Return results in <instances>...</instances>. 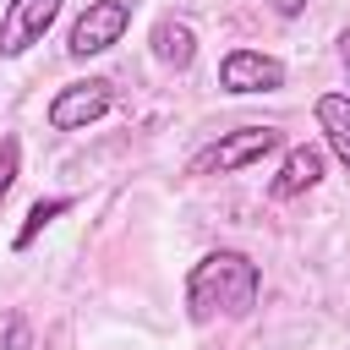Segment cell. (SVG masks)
Here are the masks:
<instances>
[{
    "mask_svg": "<svg viewBox=\"0 0 350 350\" xmlns=\"http://www.w3.org/2000/svg\"><path fill=\"white\" fill-rule=\"evenodd\" d=\"M284 60L279 55H262V49H230L219 60V88L246 98V93H279L284 88Z\"/></svg>",
    "mask_w": 350,
    "mask_h": 350,
    "instance_id": "6",
    "label": "cell"
},
{
    "mask_svg": "<svg viewBox=\"0 0 350 350\" xmlns=\"http://www.w3.org/2000/svg\"><path fill=\"white\" fill-rule=\"evenodd\" d=\"M131 27V0H88V11L71 22L66 33V55L71 60H93V55H109Z\"/></svg>",
    "mask_w": 350,
    "mask_h": 350,
    "instance_id": "4",
    "label": "cell"
},
{
    "mask_svg": "<svg viewBox=\"0 0 350 350\" xmlns=\"http://www.w3.org/2000/svg\"><path fill=\"white\" fill-rule=\"evenodd\" d=\"M334 44H339V66H345V77H350V27H345Z\"/></svg>",
    "mask_w": 350,
    "mask_h": 350,
    "instance_id": "14",
    "label": "cell"
},
{
    "mask_svg": "<svg viewBox=\"0 0 350 350\" xmlns=\"http://www.w3.org/2000/svg\"><path fill=\"white\" fill-rule=\"evenodd\" d=\"M148 44H153V60L170 66V71H186V66L197 60V33H191V22H180V16H159L153 33H148Z\"/></svg>",
    "mask_w": 350,
    "mask_h": 350,
    "instance_id": "8",
    "label": "cell"
},
{
    "mask_svg": "<svg viewBox=\"0 0 350 350\" xmlns=\"http://www.w3.org/2000/svg\"><path fill=\"white\" fill-rule=\"evenodd\" d=\"M109 109H115V82L109 77H77V82L55 88L44 115H49V131H88Z\"/></svg>",
    "mask_w": 350,
    "mask_h": 350,
    "instance_id": "3",
    "label": "cell"
},
{
    "mask_svg": "<svg viewBox=\"0 0 350 350\" xmlns=\"http://www.w3.org/2000/svg\"><path fill=\"white\" fill-rule=\"evenodd\" d=\"M60 213H71V197H38V202L27 208V224L16 230V241H11V246H16V252H27V246H33V241L60 219Z\"/></svg>",
    "mask_w": 350,
    "mask_h": 350,
    "instance_id": "10",
    "label": "cell"
},
{
    "mask_svg": "<svg viewBox=\"0 0 350 350\" xmlns=\"http://www.w3.org/2000/svg\"><path fill=\"white\" fill-rule=\"evenodd\" d=\"M273 153H284V131L279 126H235V131H219L208 148H197L186 175H235V170L262 164Z\"/></svg>",
    "mask_w": 350,
    "mask_h": 350,
    "instance_id": "2",
    "label": "cell"
},
{
    "mask_svg": "<svg viewBox=\"0 0 350 350\" xmlns=\"http://www.w3.org/2000/svg\"><path fill=\"white\" fill-rule=\"evenodd\" d=\"M0 350H38V345H33V323H27L22 312L5 317V339H0Z\"/></svg>",
    "mask_w": 350,
    "mask_h": 350,
    "instance_id": "12",
    "label": "cell"
},
{
    "mask_svg": "<svg viewBox=\"0 0 350 350\" xmlns=\"http://www.w3.org/2000/svg\"><path fill=\"white\" fill-rule=\"evenodd\" d=\"M317 131H323L328 153L350 170V93H323L317 98Z\"/></svg>",
    "mask_w": 350,
    "mask_h": 350,
    "instance_id": "9",
    "label": "cell"
},
{
    "mask_svg": "<svg viewBox=\"0 0 350 350\" xmlns=\"http://www.w3.org/2000/svg\"><path fill=\"white\" fill-rule=\"evenodd\" d=\"M262 5H268L273 16H284V22H295V16L306 11V0H262Z\"/></svg>",
    "mask_w": 350,
    "mask_h": 350,
    "instance_id": "13",
    "label": "cell"
},
{
    "mask_svg": "<svg viewBox=\"0 0 350 350\" xmlns=\"http://www.w3.org/2000/svg\"><path fill=\"white\" fill-rule=\"evenodd\" d=\"M323 170H328V153L317 142H290L284 159H279V170H273V180H268V197L273 202H290V197L312 191L323 180Z\"/></svg>",
    "mask_w": 350,
    "mask_h": 350,
    "instance_id": "7",
    "label": "cell"
},
{
    "mask_svg": "<svg viewBox=\"0 0 350 350\" xmlns=\"http://www.w3.org/2000/svg\"><path fill=\"white\" fill-rule=\"evenodd\" d=\"M16 175H22V137H0V202L11 197Z\"/></svg>",
    "mask_w": 350,
    "mask_h": 350,
    "instance_id": "11",
    "label": "cell"
},
{
    "mask_svg": "<svg viewBox=\"0 0 350 350\" xmlns=\"http://www.w3.org/2000/svg\"><path fill=\"white\" fill-rule=\"evenodd\" d=\"M262 295V268L235 252V246H219V252H202L186 273V312L191 323H235V317H252Z\"/></svg>",
    "mask_w": 350,
    "mask_h": 350,
    "instance_id": "1",
    "label": "cell"
},
{
    "mask_svg": "<svg viewBox=\"0 0 350 350\" xmlns=\"http://www.w3.org/2000/svg\"><path fill=\"white\" fill-rule=\"evenodd\" d=\"M60 5L66 0H5V11H0V60H16L33 44H44Z\"/></svg>",
    "mask_w": 350,
    "mask_h": 350,
    "instance_id": "5",
    "label": "cell"
}]
</instances>
